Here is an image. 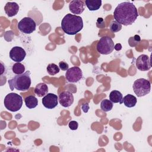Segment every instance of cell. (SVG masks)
I'll use <instances>...</instances> for the list:
<instances>
[{
	"instance_id": "cell-1",
	"label": "cell",
	"mask_w": 152,
	"mask_h": 152,
	"mask_svg": "<svg viewBox=\"0 0 152 152\" xmlns=\"http://www.w3.org/2000/svg\"><path fill=\"white\" fill-rule=\"evenodd\" d=\"M138 16L135 6L129 2L120 3L115 8L113 17L115 21L124 26L132 25Z\"/></svg>"
},
{
	"instance_id": "cell-2",
	"label": "cell",
	"mask_w": 152,
	"mask_h": 152,
	"mask_svg": "<svg viewBox=\"0 0 152 152\" xmlns=\"http://www.w3.org/2000/svg\"><path fill=\"white\" fill-rule=\"evenodd\" d=\"M61 28L67 34H76L83 28V19L80 16L67 14L62 20Z\"/></svg>"
},
{
	"instance_id": "cell-3",
	"label": "cell",
	"mask_w": 152,
	"mask_h": 152,
	"mask_svg": "<svg viewBox=\"0 0 152 152\" xmlns=\"http://www.w3.org/2000/svg\"><path fill=\"white\" fill-rule=\"evenodd\" d=\"M8 83L11 90H14L15 88L21 91H27L31 86L30 72L27 71L22 74L17 75L8 80Z\"/></svg>"
},
{
	"instance_id": "cell-4",
	"label": "cell",
	"mask_w": 152,
	"mask_h": 152,
	"mask_svg": "<svg viewBox=\"0 0 152 152\" xmlns=\"http://www.w3.org/2000/svg\"><path fill=\"white\" fill-rule=\"evenodd\" d=\"M4 103L7 110L15 112L19 110L22 107L23 98L17 93H10L5 97Z\"/></svg>"
},
{
	"instance_id": "cell-5",
	"label": "cell",
	"mask_w": 152,
	"mask_h": 152,
	"mask_svg": "<svg viewBox=\"0 0 152 152\" xmlns=\"http://www.w3.org/2000/svg\"><path fill=\"white\" fill-rule=\"evenodd\" d=\"M132 88L138 97H142L150 92L151 83L146 79L139 78L134 82Z\"/></svg>"
},
{
	"instance_id": "cell-6",
	"label": "cell",
	"mask_w": 152,
	"mask_h": 152,
	"mask_svg": "<svg viewBox=\"0 0 152 152\" xmlns=\"http://www.w3.org/2000/svg\"><path fill=\"white\" fill-rule=\"evenodd\" d=\"M114 42L112 38L105 36L100 39L98 41L96 49L99 53L102 55H108L112 52L114 49Z\"/></svg>"
},
{
	"instance_id": "cell-7",
	"label": "cell",
	"mask_w": 152,
	"mask_h": 152,
	"mask_svg": "<svg viewBox=\"0 0 152 152\" xmlns=\"http://www.w3.org/2000/svg\"><path fill=\"white\" fill-rule=\"evenodd\" d=\"M36 27V23L30 17H24L18 23V28L20 31L25 34L33 33Z\"/></svg>"
},
{
	"instance_id": "cell-8",
	"label": "cell",
	"mask_w": 152,
	"mask_h": 152,
	"mask_svg": "<svg viewBox=\"0 0 152 152\" xmlns=\"http://www.w3.org/2000/svg\"><path fill=\"white\" fill-rule=\"evenodd\" d=\"M82 77V71L78 66H73L68 68L65 73L66 80L69 83H77Z\"/></svg>"
},
{
	"instance_id": "cell-9",
	"label": "cell",
	"mask_w": 152,
	"mask_h": 152,
	"mask_svg": "<svg viewBox=\"0 0 152 152\" xmlns=\"http://www.w3.org/2000/svg\"><path fill=\"white\" fill-rule=\"evenodd\" d=\"M135 64L137 69L142 71H148L151 67L150 58L145 54L141 55L137 58Z\"/></svg>"
},
{
	"instance_id": "cell-10",
	"label": "cell",
	"mask_w": 152,
	"mask_h": 152,
	"mask_svg": "<svg viewBox=\"0 0 152 152\" xmlns=\"http://www.w3.org/2000/svg\"><path fill=\"white\" fill-rule=\"evenodd\" d=\"M10 58L14 62H21L26 56L25 50L20 46H14L10 51Z\"/></svg>"
},
{
	"instance_id": "cell-11",
	"label": "cell",
	"mask_w": 152,
	"mask_h": 152,
	"mask_svg": "<svg viewBox=\"0 0 152 152\" xmlns=\"http://www.w3.org/2000/svg\"><path fill=\"white\" fill-rule=\"evenodd\" d=\"M57 95L53 93H48L42 99V104L47 109L55 108L58 103Z\"/></svg>"
},
{
	"instance_id": "cell-12",
	"label": "cell",
	"mask_w": 152,
	"mask_h": 152,
	"mask_svg": "<svg viewBox=\"0 0 152 152\" xmlns=\"http://www.w3.org/2000/svg\"><path fill=\"white\" fill-rule=\"evenodd\" d=\"M60 104L64 107H68L71 106L74 102V96L72 94L68 91L61 92L58 97Z\"/></svg>"
},
{
	"instance_id": "cell-13",
	"label": "cell",
	"mask_w": 152,
	"mask_h": 152,
	"mask_svg": "<svg viewBox=\"0 0 152 152\" xmlns=\"http://www.w3.org/2000/svg\"><path fill=\"white\" fill-rule=\"evenodd\" d=\"M84 1L81 0H74L69 4V11L74 14H81L85 10Z\"/></svg>"
},
{
	"instance_id": "cell-14",
	"label": "cell",
	"mask_w": 152,
	"mask_h": 152,
	"mask_svg": "<svg viewBox=\"0 0 152 152\" xmlns=\"http://www.w3.org/2000/svg\"><path fill=\"white\" fill-rule=\"evenodd\" d=\"M4 10L6 14L8 17H11L18 13L19 11V5L16 2H8L5 4Z\"/></svg>"
},
{
	"instance_id": "cell-15",
	"label": "cell",
	"mask_w": 152,
	"mask_h": 152,
	"mask_svg": "<svg viewBox=\"0 0 152 152\" xmlns=\"http://www.w3.org/2000/svg\"><path fill=\"white\" fill-rule=\"evenodd\" d=\"M48 92V87L44 83H40L36 86L34 88V93L39 97H43L46 95Z\"/></svg>"
},
{
	"instance_id": "cell-16",
	"label": "cell",
	"mask_w": 152,
	"mask_h": 152,
	"mask_svg": "<svg viewBox=\"0 0 152 152\" xmlns=\"http://www.w3.org/2000/svg\"><path fill=\"white\" fill-rule=\"evenodd\" d=\"M109 100L112 103L122 104L123 103V96L118 90H113L110 93Z\"/></svg>"
},
{
	"instance_id": "cell-17",
	"label": "cell",
	"mask_w": 152,
	"mask_h": 152,
	"mask_svg": "<svg viewBox=\"0 0 152 152\" xmlns=\"http://www.w3.org/2000/svg\"><path fill=\"white\" fill-rule=\"evenodd\" d=\"M84 2L90 11H96L102 5L101 0H86Z\"/></svg>"
},
{
	"instance_id": "cell-18",
	"label": "cell",
	"mask_w": 152,
	"mask_h": 152,
	"mask_svg": "<svg viewBox=\"0 0 152 152\" xmlns=\"http://www.w3.org/2000/svg\"><path fill=\"white\" fill-rule=\"evenodd\" d=\"M137 102V98L130 94L125 96L123 98V103L124 105L128 107H134Z\"/></svg>"
},
{
	"instance_id": "cell-19",
	"label": "cell",
	"mask_w": 152,
	"mask_h": 152,
	"mask_svg": "<svg viewBox=\"0 0 152 152\" xmlns=\"http://www.w3.org/2000/svg\"><path fill=\"white\" fill-rule=\"evenodd\" d=\"M24 102L26 106L28 109H33L36 107L38 104L37 99L33 95L26 97L24 99Z\"/></svg>"
},
{
	"instance_id": "cell-20",
	"label": "cell",
	"mask_w": 152,
	"mask_h": 152,
	"mask_svg": "<svg viewBox=\"0 0 152 152\" xmlns=\"http://www.w3.org/2000/svg\"><path fill=\"white\" fill-rule=\"evenodd\" d=\"M113 103L107 99L103 100L100 103V108L104 112H108L112 109L113 108Z\"/></svg>"
},
{
	"instance_id": "cell-21",
	"label": "cell",
	"mask_w": 152,
	"mask_h": 152,
	"mask_svg": "<svg viewBox=\"0 0 152 152\" xmlns=\"http://www.w3.org/2000/svg\"><path fill=\"white\" fill-rule=\"evenodd\" d=\"M12 72L17 75L22 74L25 71V66L20 62H17L12 65Z\"/></svg>"
},
{
	"instance_id": "cell-22",
	"label": "cell",
	"mask_w": 152,
	"mask_h": 152,
	"mask_svg": "<svg viewBox=\"0 0 152 152\" xmlns=\"http://www.w3.org/2000/svg\"><path fill=\"white\" fill-rule=\"evenodd\" d=\"M47 72L50 75H54L59 72V67L57 65L52 63L49 64L46 68Z\"/></svg>"
},
{
	"instance_id": "cell-23",
	"label": "cell",
	"mask_w": 152,
	"mask_h": 152,
	"mask_svg": "<svg viewBox=\"0 0 152 152\" xmlns=\"http://www.w3.org/2000/svg\"><path fill=\"white\" fill-rule=\"evenodd\" d=\"M122 28V25L115 20L112 21L109 25V29L112 33H116L119 31Z\"/></svg>"
},
{
	"instance_id": "cell-24",
	"label": "cell",
	"mask_w": 152,
	"mask_h": 152,
	"mask_svg": "<svg viewBox=\"0 0 152 152\" xmlns=\"http://www.w3.org/2000/svg\"><path fill=\"white\" fill-rule=\"evenodd\" d=\"M141 42V37L139 35H135L132 37H131L128 39V43L131 47L136 46Z\"/></svg>"
},
{
	"instance_id": "cell-25",
	"label": "cell",
	"mask_w": 152,
	"mask_h": 152,
	"mask_svg": "<svg viewBox=\"0 0 152 152\" xmlns=\"http://www.w3.org/2000/svg\"><path fill=\"white\" fill-rule=\"evenodd\" d=\"M68 126L71 130H77L78 127V124L75 121H71L68 124Z\"/></svg>"
},
{
	"instance_id": "cell-26",
	"label": "cell",
	"mask_w": 152,
	"mask_h": 152,
	"mask_svg": "<svg viewBox=\"0 0 152 152\" xmlns=\"http://www.w3.org/2000/svg\"><path fill=\"white\" fill-rule=\"evenodd\" d=\"M59 67L60 69H61L62 71H67L69 68V65L67 63L61 61L59 62Z\"/></svg>"
},
{
	"instance_id": "cell-27",
	"label": "cell",
	"mask_w": 152,
	"mask_h": 152,
	"mask_svg": "<svg viewBox=\"0 0 152 152\" xmlns=\"http://www.w3.org/2000/svg\"><path fill=\"white\" fill-rule=\"evenodd\" d=\"M82 109L83 110V111H84L85 113H86V112H88V109H89V106H88V103H86L83 104L82 105Z\"/></svg>"
},
{
	"instance_id": "cell-28",
	"label": "cell",
	"mask_w": 152,
	"mask_h": 152,
	"mask_svg": "<svg viewBox=\"0 0 152 152\" xmlns=\"http://www.w3.org/2000/svg\"><path fill=\"white\" fill-rule=\"evenodd\" d=\"M114 49L117 50V51H119V50H121V49H122V45L121 43H117L114 46Z\"/></svg>"
}]
</instances>
